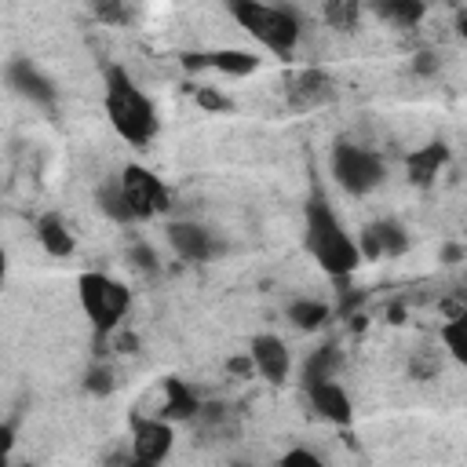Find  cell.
<instances>
[{
	"label": "cell",
	"instance_id": "27",
	"mask_svg": "<svg viewBox=\"0 0 467 467\" xmlns=\"http://www.w3.org/2000/svg\"><path fill=\"white\" fill-rule=\"evenodd\" d=\"M95 15L106 26H128L135 18V7H128V4H95Z\"/></svg>",
	"mask_w": 467,
	"mask_h": 467
},
{
	"label": "cell",
	"instance_id": "6",
	"mask_svg": "<svg viewBox=\"0 0 467 467\" xmlns=\"http://www.w3.org/2000/svg\"><path fill=\"white\" fill-rule=\"evenodd\" d=\"M175 449V423L161 416H131V441L120 467H164V460Z\"/></svg>",
	"mask_w": 467,
	"mask_h": 467
},
{
	"label": "cell",
	"instance_id": "13",
	"mask_svg": "<svg viewBox=\"0 0 467 467\" xmlns=\"http://www.w3.org/2000/svg\"><path fill=\"white\" fill-rule=\"evenodd\" d=\"M4 77H7V88H11L15 95H22V99H29V102H36V106H55V102H58V88H55L51 77H44L40 66L29 62V58H11L7 69H4Z\"/></svg>",
	"mask_w": 467,
	"mask_h": 467
},
{
	"label": "cell",
	"instance_id": "3",
	"mask_svg": "<svg viewBox=\"0 0 467 467\" xmlns=\"http://www.w3.org/2000/svg\"><path fill=\"white\" fill-rule=\"evenodd\" d=\"M230 18L270 55L277 58H292L303 36V22L299 11L288 4H263V0H234L230 4Z\"/></svg>",
	"mask_w": 467,
	"mask_h": 467
},
{
	"label": "cell",
	"instance_id": "26",
	"mask_svg": "<svg viewBox=\"0 0 467 467\" xmlns=\"http://www.w3.org/2000/svg\"><path fill=\"white\" fill-rule=\"evenodd\" d=\"M128 263H131L139 274H157V266H161L157 252H153L146 241H135V244L128 248Z\"/></svg>",
	"mask_w": 467,
	"mask_h": 467
},
{
	"label": "cell",
	"instance_id": "4",
	"mask_svg": "<svg viewBox=\"0 0 467 467\" xmlns=\"http://www.w3.org/2000/svg\"><path fill=\"white\" fill-rule=\"evenodd\" d=\"M77 299H80V310H84L99 347L117 336V328L124 325V317L131 310L128 285H120L117 277H109L102 270H88L77 277Z\"/></svg>",
	"mask_w": 467,
	"mask_h": 467
},
{
	"label": "cell",
	"instance_id": "30",
	"mask_svg": "<svg viewBox=\"0 0 467 467\" xmlns=\"http://www.w3.org/2000/svg\"><path fill=\"white\" fill-rule=\"evenodd\" d=\"M412 66H416V69H420V73H431V69H434V66H438V58H434V55H431V51H420V55H416V62H412Z\"/></svg>",
	"mask_w": 467,
	"mask_h": 467
},
{
	"label": "cell",
	"instance_id": "12",
	"mask_svg": "<svg viewBox=\"0 0 467 467\" xmlns=\"http://www.w3.org/2000/svg\"><path fill=\"white\" fill-rule=\"evenodd\" d=\"M358 248H361V259H394L409 248V230L390 215L372 219L358 234Z\"/></svg>",
	"mask_w": 467,
	"mask_h": 467
},
{
	"label": "cell",
	"instance_id": "28",
	"mask_svg": "<svg viewBox=\"0 0 467 467\" xmlns=\"http://www.w3.org/2000/svg\"><path fill=\"white\" fill-rule=\"evenodd\" d=\"M277 467H325V460H321L317 452H310V449L296 445V449H288V452L277 460Z\"/></svg>",
	"mask_w": 467,
	"mask_h": 467
},
{
	"label": "cell",
	"instance_id": "9",
	"mask_svg": "<svg viewBox=\"0 0 467 467\" xmlns=\"http://www.w3.org/2000/svg\"><path fill=\"white\" fill-rule=\"evenodd\" d=\"M164 234H168L171 252H175L182 263H212V259H219V255L226 252L223 237H219L212 226L193 223V219H175V223H168Z\"/></svg>",
	"mask_w": 467,
	"mask_h": 467
},
{
	"label": "cell",
	"instance_id": "24",
	"mask_svg": "<svg viewBox=\"0 0 467 467\" xmlns=\"http://www.w3.org/2000/svg\"><path fill=\"white\" fill-rule=\"evenodd\" d=\"M358 15H361V7H358V4H350V0L321 4V18H325V22L332 26V29H339V33L354 29V26H358Z\"/></svg>",
	"mask_w": 467,
	"mask_h": 467
},
{
	"label": "cell",
	"instance_id": "11",
	"mask_svg": "<svg viewBox=\"0 0 467 467\" xmlns=\"http://www.w3.org/2000/svg\"><path fill=\"white\" fill-rule=\"evenodd\" d=\"M248 358H252L255 376H263L270 387L288 383L292 354H288V343H285L281 336H274V332H259V336H252V343H248Z\"/></svg>",
	"mask_w": 467,
	"mask_h": 467
},
{
	"label": "cell",
	"instance_id": "7",
	"mask_svg": "<svg viewBox=\"0 0 467 467\" xmlns=\"http://www.w3.org/2000/svg\"><path fill=\"white\" fill-rule=\"evenodd\" d=\"M120 190H124V201H128V212L135 223H146V219H157L171 208V190L164 186V179L142 164H128L120 175Z\"/></svg>",
	"mask_w": 467,
	"mask_h": 467
},
{
	"label": "cell",
	"instance_id": "31",
	"mask_svg": "<svg viewBox=\"0 0 467 467\" xmlns=\"http://www.w3.org/2000/svg\"><path fill=\"white\" fill-rule=\"evenodd\" d=\"M456 33H460V40H467V7L456 15Z\"/></svg>",
	"mask_w": 467,
	"mask_h": 467
},
{
	"label": "cell",
	"instance_id": "2",
	"mask_svg": "<svg viewBox=\"0 0 467 467\" xmlns=\"http://www.w3.org/2000/svg\"><path fill=\"white\" fill-rule=\"evenodd\" d=\"M102 109H106V120L109 128L128 142V146H150L161 131V117H157V106L153 99L139 88V80L120 66V62H106L102 69Z\"/></svg>",
	"mask_w": 467,
	"mask_h": 467
},
{
	"label": "cell",
	"instance_id": "29",
	"mask_svg": "<svg viewBox=\"0 0 467 467\" xmlns=\"http://www.w3.org/2000/svg\"><path fill=\"white\" fill-rule=\"evenodd\" d=\"M193 99H197V106H204V109H212V113H223V109H230V102L215 91V88H197L193 91Z\"/></svg>",
	"mask_w": 467,
	"mask_h": 467
},
{
	"label": "cell",
	"instance_id": "25",
	"mask_svg": "<svg viewBox=\"0 0 467 467\" xmlns=\"http://www.w3.org/2000/svg\"><path fill=\"white\" fill-rule=\"evenodd\" d=\"M409 372H412L416 379H431V376H438V372H441V350H431V347L412 350V358H409Z\"/></svg>",
	"mask_w": 467,
	"mask_h": 467
},
{
	"label": "cell",
	"instance_id": "14",
	"mask_svg": "<svg viewBox=\"0 0 467 467\" xmlns=\"http://www.w3.org/2000/svg\"><path fill=\"white\" fill-rule=\"evenodd\" d=\"M303 390H306L310 409H314L321 420H328V423H336V427H350V420H354V401H350V394L343 390V383L325 379V383H310V387H303Z\"/></svg>",
	"mask_w": 467,
	"mask_h": 467
},
{
	"label": "cell",
	"instance_id": "1",
	"mask_svg": "<svg viewBox=\"0 0 467 467\" xmlns=\"http://www.w3.org/2000/svg\"><path fill=\"white\" fill-rule=\"evenodd\" d=\"M303 244H306L310 259L336 281L350 277L361 266L358 237H350V230L343 226V219L336 215V208L321 186H314L303 204Z\"/></svg>",
	"mask_w": 467,
	"mask_h": 467
},
{
	"label": "cell",
	"instance_id": "22",
	"mask_svg": "<svg viewBox=\"0 0 467 467\" xmlns=\"http://www.w3.org/2000/svg\"><path fill=\"white\" fill-rule=\"evenodd\" d=\"M95 204H99V212H102L106 219H113V223H135L131 212H128V201H124V190H120V179H117V175L106 179V182L95 190Z\"/></svg>",
	"mask_w": 467,
	"mask_h": 467
},
{
	"label": "cell",
	"instance_id": "32",
	"mask_svg": "<svg viewBox=\"0 0 467 467\" xmlns=\"http://www.w3.org/2000/svg\"><path fill=\"white\" fill-rule=\"evenodd\" d=\"M467 255V248H460V244H449L445 248V259H463Z\"/></svg>",
	"mask_w": 467,
	"mask_h": 467
},
{
	"label": "cell",
	"instance_id": "21",
	"mask_svg": "<svg viewBox=\"0 0 467 467\" xmlns=\"http://www.w3.org/2000/svg\"><path fill=\"white\" fill-rule=\"evenodd\" d=\"M328 317H332V306L321 303V299L299 296V299L288 303V321H292L296 328H303V332H317V328H325Z\"/></svg>",
	"mask_w": 467,
	"mask_h": 467
},
{
	"label": "cell",
	"instance_id": "23",
	"mask_svg": "<svg viewBox=\"0 0 467 467\" xmlns=\"http://www.w3.org/2000/svg\"><path fill=\"white\" fill-rule=\"evenodd\" d=\"M84 394H91V398H106V394H113L117 390V372H113V365H106V361H95L88 372H84Z\"/></svg>",
	"mask_w": 467,
	"mask_h": 467
},
{
	"label": "cell",
	"instance_id": "19",
	"mask_svg": "<svg viewBox=\"0 0 467 467\" xmlns=\"http://www.w3.org/2000/svg\"><path fill=\"white\" fill-rule=\"evenodd\" d=\"M339 347L336 343H321L317 350H310V358L303 361V372H299V383L310 387V383H325V379H336V368H339Z\"/></svg>",
	"mask_w": 467,
	"mask_h": 467
},
{
	"label": "cell",
	"instance_id": "20",
	"mask_svg": "<svg viewBox=\"0 0 467 467\" xmlns=\"http://www.w3.org/2000/svg\"><path fill=\"white\" fill-rule=\"evenodd\" d=\"M372 11H376V18H383L394 29H416L427 18V4H420V0H383Z\"/></svg>",
	"mask_w": 467,
	"mask_h": 467
},
{
	"label": "cell",
	"instance_id": "15",
	"mask_svg": "<svg viewBox=\"0 0 467 467\" xmlns=\"http://www.w3.org/2000/svg\"><path fill=\"white\" fill-rule=\"evenodd\" d=\"M201 409H204V401L197 398V390L186 379L168 376L161 383V412H157L161 420H168V423H190V420L201 416Z\"/></svg>",
	"mask_w": 467,
	"mask_h": 467
},
{
	"label": "cell",
	"instance_id": "17",
	"mask_svg": "<svg viewBox=\"0 0 467 467\" xmlns=\"http://www.w3.org/2000/svg\"><path fill=\"white\" fill-rule=\"evenodd\" d=\"M36 241H40V248H44L51 259H66V255H73V248H77L73 230H69V223H66L58 212H44V215L36 219Z\"/></svg>",
	"mask_w": 467,
	"mask_h": 467
},
{
	"label": "cell",
	"instance_id": "8",
	"mask_svg": "<svg viewBox=\"0 0 467 467\" xmlns=\"http://www.w3.org/2000/svg\"><path fill=\"white\" fill-rule=\"evenodd\" d=\"M281 91H285V102H288L292 113H310V109H321V106L336 102L339 84L321 66H299V69H288L285 73Z\"/></svg>",
	"mask_w": 467,
	"mask_h": 467
},
{
	"label": "cell",
	"instance_id": "5",
	"mask_svg": "<svg viewBox=\"0 0 467 467\" xmlns=\"http://www.w3.org/2000/svg\"><path fill=\"white\" fill-rule=\"evenodd\" d=\"M328 168H332V179L339 182V190L350 197H368L372 190H379L387 182V161L376 150L347 142V139L332 146Z\"/></svg>",
	"mask_w": 467,
	"mask_h": 467
},
{
	"label": "cell",
	"instance_id": "16",
	"mask_svg": "<svg viewBox=\"0 0 467 467\" xmlns=\"http://www.w3.org/2000/svg\"><path fill=\"white\" fill-rule=\"evenodd\" d=\"M445 164H449V146H445V142H427V146H416V150L405 157V175H409L412 186L427 190V186L441 175Z\"/></svg>",
	"mask_w": 467,
	"mask_h": 467
},
{
	"label": "cell",
	"instance_id": "18",
	"mask_svg": "<svg viewBox=\"0 0 467 467\" xmlns=\"http://www.w3.org/2000/svg\"><path fill=\"white\" fill-rule=\"evenodd\" d=\"M438 343H441V350L467 372V306H460V310H452V314L445 317V325L438 328Z\"/></svg>",
	"mask_w": 467,
	"mask_h": 467
},
{
	"label": "cell",
	"instance_id": "10",
	"mask_svg": "<svg viewBox=\"0 0 467 467\" xmlns=\"http://www.w3.org/2000/svg\"><path fill=\"white\" fill-rule=\"evenodd\" d=\"M182 69L197 73V69H215L223 77H252L263 58L255 51H244V47H212V51H186L179 55Z\"/></svg>",
	"mask_w": 467,
	"mask_h": 467
}]
</instances>
